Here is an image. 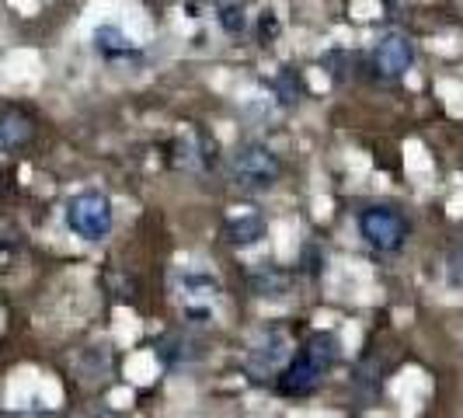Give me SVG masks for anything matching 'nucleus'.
<instances>
[{
    "label": "nucleus",
    "instance_id": "ddd939ff",
    "mask_svg": "<svg viewBox=\"0 0 463 418\" xmlns=\"http://www.w3.org/2000/svg\"><path fill=\"white\" fill-rule=\"evenodd\" d=\"M220 22H223V28H227L231 35H241V32H244V24H248V18H244V7H233V4H227V7L220 11Z\"/></svg>",
    "mask_w": 463,
    "mask_h": 418
},
{
    "label": "nucleus",
    "instance_id": "7ed1b4c3",
    "mask_svg": "<svg viewBox=\"0 0 463 418\" xmlns=\"http://www.w3.org/2000/svg\"><path fill=\"white\" fill-rule=\"evenodd\" d=\"M171 293H175V303H178L185 325L199 328L216 314V303H220V293H223V290H220V282L213 276H206V272H192V269L185 272V269H182V272H175Z\"/></svg>",
    "mask_w": 463,
    "mask_h": 418
},
{
    "label": "nucleus",
    "instance_id": "39448f33",
    "mask_svg": "<svg viewBox=\"0 0 463 418\" xmlns=\"http://www.w3.org/2000/svg\"><path fill=\"white\" fill-rule=\"evenodd\" d=\"M112 223H116V209H112V199L101 195V192H80L67 203V227L80 241H105L112 233Z\"/></svg>",
    "mask_w": 463,
    "mask_h": 418
},
{
    "label": "nucleus",
    "instance_id": "9d476101",
    "mask_svg": "<svg viewBox=\"0 0 463 418\" xmlns=\"http://www.w3.org/2000/svg\"><path fill=\"white\" fill-rule=\"evenodd\" d=\"M94 49L105 56V60H129V56H137V46L122 35V28H116V24H101L98 32H94Z\"/></svg>",
    "mask_w": 463,
    "mask_h": 418
},
{
    "label": "nucleus",
    "instance_id": "1a4fd4ad",
    "mask_svg": "<svg viewBox=\"0 0 463 418\" xmlns=\"http://www.w3.org/2000/svg\"><path fill=\"white\" fill-rule=\"evenodd\" d=\"M157 356L167 366H192V363H199L206 356V348L192 331H175V335L157 342Z\"/></svg>",
    "mask_w": 463,
    "mask_h": 418
},
{
    "label": "nucleus",
    "instance_id": "f03ea898",
    "mask_svg": "<svg viewBox=\"0 0 463 418\" xmlns=\"http://www.w3.org/2000/svg\"><path fill=\"white\" fill-rule=\"evenodd\" d=\"M282 157H279L272 147L248 139V143H237L233 154L227 157V178L241 192H269L279 185L282 178Z\"/></svg>",
    "mask_w": 463,
    "mask_h": 418
},
{
    "label": "nucleus",
    "instance_id": "f257e3e1",
    "mask_svg": "<svg viewBox=\"0 0 463 418\" xmlns=\"http://www.w3.org/2000/svg\"><path fill=\"white\" fill-rule=\"evenodd\" d=\"M335 359H338V338L317 331V335L307 338V346L279 370V376H276L279 394H286V397L314 394V391L325 384V376L331 373Z\"/></svg>",
    "mask_w": 463,
    "mask_h": 418
},
{
    "label": "nucleus",
    "instance_id": "20e7f679",
    "mask_svg": "<svg viewBox=\"0 0 463 418\" xmlns=\"http://www.w3.org/2000/svg\"><path fill=\"white\" fill-rule=\"evenodd\" d=\"M359 237L380 255H394L411 237V220L394 206H366L359 213Z\"/></svg>",
    "mask_w": 463,
    "mask_h": 418
},
{
    "label": "nucleus",
    "instance_id": "9b49d317",
    "mask_svg": "<svg viewBox=\"0 0 463 418\" xmlns=\"http://www.w3.org/2000/svg\"><path fill=\"white\" fill-rule=\"evenodd\" d=\"M223 233H227V241H231L233 248H248V244L261 241V233H265V223H261V216H258V213H248L244 220H241V216L227 220Z\"/></svg>",
    "mask_w": 463,
    "mask_h": 418
},
{
    "label": "nucleus",
    "instance_id": "6e6552de",
    "mask_svg": "<svg viewBox=\"0 0 463 418\" xmlns=\"http://www.w3.org/2000/svg\"><path fill=\"white\" fill-rule=\"evenodd\" d=\"M32 139H35V119L18 105L0 109V154L24 150Z\"/></svg>",
    "mask_w": 463,
    "mask_h": 418
},
{
    "label": "nucleus",
    "instance_id": "4468645a",
    "mask_svg": "<svg viewBox=\"0 0 463 418\" xmlns=\"http://www.w3.org/2000/svg\"><path fill=\"white\" fill-rule=\"evenodd\" d=\"M446 272H449V282H453V286H463V241L453 248V252H449Z\"/></svg>",
    "mask_w": 463,
    "mask_h": 418
},
{
    "label": "nucleus",
    "instance_id": "f8f14e48",
    "mask_svg": "<svg viewBox=\"0 0 463 418\" xmlns=\"http://www.w3.org/2000/svg\"><path fill=\"white\" fill-rule=\"evenodd\" d=\"M286 282H289V279L282 276V272H272V276L261 272V276H251V290H255L258 297H279V293L286 290Z\"/></svg>",
    "mask_w": 463,
    "mask_h": 418
},
{
    "label": "nucleus",
    "instance_id": "0eeeda50",
    "mask_svg": "<svg viewBox=\"0 0 463 418\" xmlns=\"http://www.w3.org/2000/svg\"><path fill=\"white\" fill-rule=\"evenodd\" d=\"M286 356H289V335L282 328H265L255 342H251V348H248L244 366L255 373L258 380H265L269 373H279Z\"/></svg>",
    "mask_w": 463,
    "mask_h": 418
},
{
    "label": "nucleus",
    "instance_id": "2eb2a0df",
    "mask_svg": "<svg viewBox=\"0 0 463 418\" xmlns=\"http://www.w3.org/2000/svg\"><path fill=\"white\" fill-rule=\"evenodd\" d=\"M98 418H112V415H98Z\"/></svg>",
    "mask_w": 463,
    "mask_h": 418
},
{
    "label": "nucleus",
    "instance_id": "423d86ee",
    "mask_svg": "<svg viewBox=\"0 0 463 418\" xmlns=\"http://www.w3.org/2000/svg\"><path fill=\"white\" fill-rule=\"evenodd\" d=\"M415 63V43L408 32H387L380 35V43L373 46V70L383 77V81H397L404 77Z\"/></svg>",
    "mask_w": 463,
    "mask_h": 418
}]
</instances>
